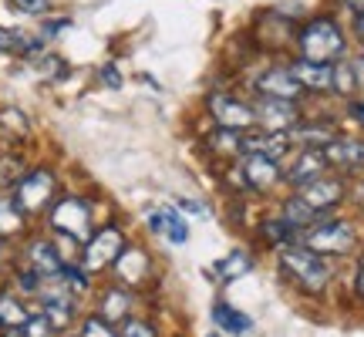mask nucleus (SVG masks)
<instances>
[{
  "instance_id": "35",
  "label": "nucleus",
  "mask_w": 364,
  "mask_h": 337,
  "mask_svg": "<svg viewBox=\"0 0 364 337\" xmlns=\"http://www.w3.org/2000/svg\"><path fill=\"white\" fill-rule=\"evenodd\" d=\"M351 65H354V78H358V88H364V54H361V58H354Z\"/></svg>"
},
{
  "instance_id": "30",
  "label": "nucleus",
  "mask_w": 364,
  "mask_h": 337,
  "mask_svg": "<svg viewBox=\"0 0 364 337\" xmlns=\"http://www.w3.org/2000/svg\"><path fill=\"white\" fill-rule=\"evenodd\" d=\"M21 51H34V44H27L21 34L0 27V54H21Z\"/></svg>"
},
{
  "instance_id": "8",
  "label": "nucleus",
  "mask_w": 364,
  "mask_h": 337,
  "mask_svg": "<svg viewBox=\"0 0 364 337\" xmlns=\"http://www.w3.org/2000/svg\"><path fill=\"white\" fill-rule=\"evenodd\" d=\"M253 112H257V125H263L267 132H290L300 122L297 105L287 102V98H267L263 95V102Z\"/></svg>"
},
{
  "instance_id": "41",
  "label": "nucleus",
  "mask_w": 364,
  "mask_h": 337,
  "mask_svg": "<svg viewBox=\"0 0 364 337\" xmlns=\"http://www.w3.org/2000/svg\"><path fill=\"white\" fill-rule=\"evenodd\" d=\"M358 290L364 294V260H361V267H358Z\"/></svg>"
},
{
  "instance_id": "6",
  "label": "nucleus",
  "mask_w": 364,
  "mask_h": 337,
  "mask_svg": "<svg viewBox=\"0 0 364 337\" xmlns=\"http://www.w3.org/2000/svg\"><path fill=\"white\" fill-rule=\"evenodd\" d=\"M209 112H213L220 129L247 132L257 125V112H253L247 102L233 98V95H213V98H209Z\"/></svg>"
},
{
  "instance_id": "1",
  "label": "nucleus",
  "mask_w": 364,
  "mask_h": 337,
  "mask_svg": "<svg viewBox=\"0 0 364 337\" xmlns=\"http://www.w3.org/2000/svg\"><path fill=\"white\" fill-rule=\"evenodd\" d=\"M280 267L307 294H321L327 287V280H331V267H327L324 253H317L311 247H284L280 250Z\"/></svg>"
},
{
  "instance_id": "15",
  "label": "nucleus",
  "mask_w": 364,
  "mask_h": 337,
  "mask_svg": "<svg viewBox=\"0 0 364 337\" xmlns=\"http://www.w3.org/2000/svg\"><path fill=\"white\" fill-rule=\"evenodd\" d=\"M149 226L156 230L162 240H169V243H186V236H189V226H186V220H182V213H176V209L162 206L156 209L152 216H149Z\"/></svg>"
},
{
  "instance_id": "10",
  "label": "nucleus",
  "mask_w": 364,
  "mask_h": 337,
  "mask_svg": "<svg viewBox=\"0 0 364 337\" xmlns=\"http://www.w3.org/2000/svg\"><path fill=\"white\" fill-rule=\"evenodd\" d=\"M300 196L311 203L314 209H331V206H338L341 199H344V182L334 179V176H317V179L311 182H304L300 186Z\"/></svg>"
},
{
  "instance_id": "25",
  "label": "nucleus",
  "mask_w": 364,
  "mask_h": 337,
  "mask_svg": "<svg viewBox=\"0 0 364 337\" xmlns=\"http://www.w3.org/2000/svg\"><path fill=\"white\" fill-rule=\"evenodd\" d=\"M0 135L4 139H24L27 135V118L17 108H4L0 112Z\"/></svg>"
},
{
  "instance_id": "18",
  "label": "nucleus",
  "mask_w": 364,
  "mask_h": 337,
  "mask_svg": "<svg viewBox=\"0 0 364 337\" xmlns=\"http://www.w3.org/2000/svg\"><path fill=\"white\" fill-rule=\"evenodd\" d=\"M338 139L334 135V129L327 125V122H307V125H294L290 129V142H300V145H307V149H324V145H331Z\"/></svg>"
},
{
  "instance_id": "5",
  "label": "nucleus",
  "mask_w": 364,
  "mask_h": 337,
  "mask_svg": "<svg viewBox=\"0 0 364 337\" xmlns=\"http://www.w3.org/2000/svg\"><path fill=\"white\" fill-rule=\"evenodd\" d=\"M51 226L68 240H88L91 236V213L81 199H61L51 213Z\"/></svg>"
},
{
  "instance_id": "37",
  "label": "nucleus",
  "mask_w": 364,
  "mask_h": 337,
  "mask_svg": "<svg viewBox=\"0 0 364 337\" xmlns=\"http://www.w3.org/2000/svg\"><path fill=\"white\" fill-rule=\"evenodd\" d=\"M105 81H108L112 88H118V85H122V81H118V71H115V68H105Z\"/></svg>"
},
{
  "instance_id": "7",
  "label": "nucleus",
  "mask_w": 364,
  "mask_h": 337,
  "mask_svg": "<svg viewBox=\"0 0 364 337\" xmlns=\"http://www.w3.org/2000/svg\"><path fill=\"white\" fill-rule=\"evenodd\" d=\"M122 247H125V240H122V233L115 226L95 233L88 240V247H85V270H102L108 263H115L122 257Z\"/></svg>"
},
{
  "instance_id": "20",
  "label": "nucleus",
  "mask_w": 364,
  "mask_h": 337,
  "mask_svg": "<svg viewBox=\"0 0 364 337\" xmlns=\"http://www.w3.org/2000/svg\"><path fill=\"white\" fill-rule=\"evenodd\" d=\"M213 321H216L223 331H233V334H247L250 327H253V321H250L247 314L233 311L230 304H216V307H213Z\"/></svg>"
},
{
  "instance_id": "9",
  "label": "nucleus",
  "mask_w": 364,
  "mask_h": 337,
  "mask_svg": "<svg viewBox=\"0 0 364 337\" xmlns=\"http://www.w3.org/2000/svg\"><path fill=\"white\" fill-rule=\"evenodd\" d=\"M240 152L243 156H267V159H284L290 152V135L287 132H247L240 139Z\"/></svg>"
},
{
  "instance_id": "31",
  "label": "nucleus",
  "mask_w": 364,
  "mask_h": 337,
  "mask_svg": "<svg viewBox=\"0 0 364 337\" xmlns=\"http://www.w3.org/2000/svg\"><path fill=\"white\" fill-rule=\"evenodd\" d=\"M51 321L48 317H27L24 324V337H51Z\"/></svg>"
},
{
  "instance_id": "19",
  "label": "nucleus",
  "mask_w": 364,
  "mask_h": 337,
  "mask_svg": "<svg viewBox=\"0 0 364 337\" xmlns=\"http://www.w3.org/2000/svg\"><path fill=\"white\" fill-rule=\"evenodd\" d=\"M284 220L294 226V230H311L314 223H321V209H314L304 196H294L284 203Z\"/></svg>"
},
{
  "instance_id": "26",
  "label": "nucleus",
  "mask_w": 364,
  "mask_h": 337,
  "mask_svg": "<svg viewBox=\"0 0 364 337\" xmlns=\"http://www.w3.org/2000/svg\"><path fill=\"white\" fill-rule=\"evenodd\" d=\"M21 223H24L21 206H17L14 199H0V236L17 233V230H21Z\"/></svg>"
},
{
  "instance_id": "17",
  "label": "nucleus",
  "mask_w": 364,
  "mask_h": 337,
  "mask_svg": "<svg viewBox=\"0 0 364 337\" xmlns=\"http://www.w3.org/2000/svg\"><path fill=\"white\" fill-rule=\"evenodd\" d=\"M31 270L38 273V277H58V273L65 270V260L58 257V247L48 243V240H38L31 247Z\"/></svg>"
},
{
  "instance_id": "42",
  "label": "nucleus",
  "mask_w": 364,
  "mask_h": 337,
  "mask_svg": "<svg viewBox=\"0 0 364 337\" xmlns=\"http://www.w3.org/2000/svg\"><path fill=\"white\" fill-rule=\"evenodd\" d=\"M209 337H220V334H209Z\"/></svg>"
},
{
  "instance_id": "34",
  "label": "nucleus",
  "mask_w": 364,
  "mask_h": 337,
  "mask_svg": "<svg viewBox=\"0 0 364 337\" xmlns=\"http://www.w3.org/2000/svg\"><path fill=\"white\" fill-rule=\"evenodd\" d=\"M14 4H17L24 14H44L51 7V0H14Z\"/></svg>"
},
{
  "instance_id": "28",
  "label": "nucleus",
  "mask_w": 364,
  "mask_h": 337,
  "mask_svg": "<svg viewBox=\"0 0 364 337\" xmlns=\"http://www.w3.org/2000/svg\"><path fill=\"white\" fill-rule=\"evenodd\" d=\"M294 233H297V230H294L284 216H280V220L263 223V236H267L270 243H280V247H284V243H290V240H294Z\"/></svg>"
},
{
  "instance_id": "16",
  "label": "nucleus",
  "mask_w": 364,
  "mask_h": 337,
  "mask_svg": "<svg viewBox=\"0 0 364 337\" xmlns=\"http://www.w3.org/2000/svg\"><path fill=\"white\" fill-rule=\"evenodd\" d=\"M243 179L253 189H270L280 179V166H277V159L267 156H243Z\"/></svg>"
},
{
  "instance_id": "40",
  "label": "nucleus",
  "mask_w": 364,
  "mask_h": 337,
  "mask_svg": "<svg viewBox=\"0 0 364 337\" xmlns=\"http://www.w3.org/2000/svg\"><path fill=\"white\" fill-rule=\"evenodd\" d=\"M348 7H351L354 14H364V0H348Z\"/></svg>"
},
{
  "instance_id": "33",
  "label": "nucleus",
  "mask_w": 364,
  "mask_h": 337,
  "mask_svg": "<svg viewBox=\"0 0 364 337\" xmlns=\"http://www.w3.org/2000/svg\"><path fill=\"white\" fill-rule=\"evenodd\" d=\"M118 337H156V334H152V327L145 324V321H125Z\"/></svg>"
},
{
  "instance_id": "14",
  "label": "nucleus",
  "mask_w": 364,
  "mask_h": 337,
  "mask_svg": "<svg viewBox=\"0 0 364 337\" xmlns=\"http://www.w3.org/2000/svg\"><path fill=\"white\" fill-rule=\"evenodd\" d=\"M324 168H327L324 149H307V152H300V156L294 159V166L287 168V179L294 182V186H304V182L324 176Z\"/></svg>"
},
{
  "instance_id": "4",
  "label": "nucleus",
  "mask_w": 364,
  "mask_h": 337,
  "mask_svg": "<svg viewBox=\"0 0 364 337\" xmlns=\"http://www.w3.org/2000/svg\"><path fill=\"white\" fill-rule=\"evenodd\" d=\"M304 247L317 250V253H348L354 247V226L344 220L334 223H317L311 233L304 236Z\"/></svg>"
},
{
  "instance_id": "39",
  "label": "nucleus",
  "mask_w": 364,
  "mask_h": 337,
  "mask_svg": "<svg viewBox=\"0 0 364 337\" xmlns=\"http://www.w3.org/2000/svg\"><path fill=\"white\" fill-rule=\"evenodd\" d=\"M354 34H358V41L364 44V14H358V21H354Z\"/></svg>"
},
{
  "instance_id": "36",
  "label": "nucleus",
  "mask_w": 364,
  "mask_h": 337,
  "mask_svg": "<svg viewBox=\"0 0 364 337\" xmlns=\"http://www.w3.org/2000/svg\"><path fill=\"white\" fill-rule=\"evenodd\" d=\"M351 115H354V122H358V125H364V102H354L351 105Z\"/></svg>"
},
{
  "instance_id": "11",
  "label": "nucleus",
  "mask_w": 364,
  "mask_h": 337,
  "mask_svg": "<svg viewBox=\"0 0 364 337\" xmlns=\"http://www.w3.org/2000/svg\"><path fill=\"white\" fill-rule=\"evenodd\" d=\"M327 166L344 168V172H354V168H364V139H334L331 145H324Z\"/></svg>"
},
{
  "instance_id": "2",
  "label": "nucleus",
  "mask_w": 364,
  "mask_h": 337,
  "mask_svg": "<svg viewBox=\"0 0 364 337\" xmlns=\"http://www.w3.org/2000/svg\"><path fill=\"white\" fill-rule=\"evenodd\" d=\"M300 58L304 61H317V65H334L344 58V34L334 21H311L300 34Z\"/></svg>"
},
{
  "instance_id": "38",
  "label": "nucleus",
  "mask_w": 364,
  "mask_h": 337,
  "mask_svg": "<svg viewBox=\"0 0 364 337\" xmlns=\"http://www.w3.org/2000/svg\"><path fill=\"white\" fill-rule=\"evenodd\" d=\"M354 203H358V206L364 209V179L358 182V186H354Z\"/></svg>"
},
{
  "instance_id": "24",
  "label": "nucleus",
  "mask_w": 364,
  "mask_h": 337,
  "mask_svg": "<svg viewBox=\"0 0 364 337\" xmlns=\"http://www.w3.org/2000/svg\"><path fill=\"white\" fill-rule=\"evenodd\" d=\"M243 273H250V257L247 253H230L226 260L216 263L213 277H220V280H236V277H243Z\"/></svg>"
},
{
  "instance_id": "21",
  "label": "nucleus",
  "mask_w": 364,
  "mask_h": 337,
  "mask_svg": "<svg viewBox=\"0 0 364 337\" xmlns=\"http://www.w3.org/2000/svg\"><path fill=\"white\" fill-rule=\"evenodd\" d=\"M129 304L132 297L125 290H108L102 300V317L108 324H115V321H129Z\"/></svg>"
},
{
  "instance_id": "29",
  "label": "nucleus",
  "mask_w": 364,
  "mask_h": 337,
  "mask_svg": "<svg viewBox=\"0 0 364 337\" xmlns=\"http://www.w3.org/2000/svg\"><path fill=\"white\" fill-rule=\"evenodd\" d=\"M44 317L51 321V327H68V321H71V300H48L44 304Z\"/></svg>"
},
{
  "instance_id": "22",
  "label": "nucleus",
  "mask_w": 364,
  "mask_h": 337,
  "mask_svg": "<svg viewBox=\"0 0 364 337\" xmlns=\"http://www.w3.org/2000/svg\"><path fill=\"white\" fill-rule=\"evenodd\" d=\"M145 267H149V260H145L142 250H129V253L118 257V273H122L129 284H139V280H142Z\"/></svg>"
},
{
  "instance_id": "27",
  "label": "nucleus",
  "mask_w": 364,
  "mask_h": 337,
  "mask_svg": "<svg viewBox=\"0 0 364 337\" xmlns=\"http://www.w3.org/2000/svg\"><path fill=\"white\" fill-rule=\"evenodd\" d=\"M334 91H341V95H354L358 91V78H354V65L351 61H341V65H334V85H331Z\"/></svg>"
},
{
  "instance_id": "3",
  "label": "nucleus",
  "mask_w": 364,
  "mask_h": 337,
  "mask_svg": "<svg viewBox=\"0 0 364 337\" xmlns=\"http://www.w3.org/2000/svg\"><path fill=\"white\" fill-rule=\"evenodd\" d=\"M54 176L48 168H38V172H31L24 179H17V189H14V203L21 206V213H38L51 203L54 196Z\"/></svg>"
},
{
  "instance_id": "12",
  "label": "nucleus",
  "mask_w": 364,
  "mask_h": 337,
  "mask_svg": "<svg viewBox=\"0 0 364 337\" xmlns=\"http://www.w3.org/2000/svg\"><path fill=\"white\" fill-rule=\"evenodd\" d=\"M257 91L267 95V98H287V102H294L304 88H300V81L294 78V71H290V68H273V71L260 75Z\"/></svg>"
},
{
  "instance_id": "23",
  "label": "nucleus",
  "mask_w": 364,
  "mask_h": 337,
  "mask_svg": "<svg viewBox=\"0 0 364 337\" xmlns=\"http://www.w3.org/2000/svg\"><path fill=\"white\" fill-rule=\"evenodd\" d=\"M27 324V311L21 307V300H14L11 294H0V327L17 331Z\"/></svg>"
},
{
  "instance_id": "32",
  "label": "nucleus",
  "mask_w": 364,
  "mask_h": 337,
  "mask_svg": "<svg viewBox=\"0 0 364 337\" xmlns=\"http://www.w3.org/2000/svg\"><path fill=\"white\" fill-rule=\"evenodd\" d=\"M85 337H118V334L112 331V324L105 317H91V321H85Z\"/></svg>"
},
{
  "instance_id": "13",
  "label": "nucleus",
  "mask_w": 364,
  "mask_h": 337,
  "mask_svg": "<svg viewBox=\"0 0 364 337\" xmlns=\"http://www.w3.org/2000/svg\"><path fill=\"white\" fill-rule=\"evenodd\" d=\"M290 71H294V78L300 81L304 91H327L334 85V65H317V61H304L300 58Z\"/></svg>"
}]
</instances>
